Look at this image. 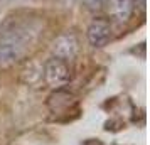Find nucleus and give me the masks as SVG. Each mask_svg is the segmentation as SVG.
<instances>
[{
  "label": "nucleus",
  "mask_w": 150,
  "mask_h": 145,
  "mask_svg": "<svg viewBox=\"0 0 150 145\" xmlns=\"http://www.w3.org/2000/svg\"><path fill=\"white\" fill-rule=\"evenodd\" d=\"M25 34L21 25L8 22L0 29V68H8L19 61L25 51Z\"/></svg>",
  "instance_id": "nucleus-1"
},
{
  "label": "nucleus",
  "mask_w": 150,
  "mask_h": 145,
  "mask_svg": "<svg viewBox=\"0 0 150 145\" xmlns=\"http://www.w3.org/2000/svg\"><path fill=\"white\" fill-rule=\"evenodd\" d=\"M106 2L108 0H83V5L88 10H91V12H98V10H101L106 5Z\"/></svg>",
  "instance_id": "nucleus-6"
},
{
  "label": "nucleus",
  "mask_w": 150,
  "mask_h": 145,
  "mask_svg": "<svg viewBox=\"0 0 150 145\" xmlns=\"http://www.w3.org/2000/svg\"><path fill=\"white\" fill-rule=\"evenodd\" d=\"M78 49H79V44H78V39H76L74 34H61L52 44V57H57V59H62V61H68V59H74L76 54H78Z\"/></svg>",
  "instance_id": "nucleus-4"
},
{
  "label": "nucleus",
  "mask_w": 150,
  "mask_h": 145,
  "mask_svg": "<svg viewBox=\"0 0 150 145\" xmlns=\"http://www.w3.org/2000/svg\"><path fill=\"white\" fill-rule=\"evenodd\" d=\"M44 79H46V84L52 90H59L66 86L71 79V69L68 62L57 57L47 59V62L44 64Z\"/></svg>",
  "instance_id": "nucleus-2"
},
{
  "label": "nucleus",
  "mask_w": 150,
  "mask_h": 145,
  "mask_svg": "<svg viewBox=\"0 0 150 145\" xmlns=\"http://www.w3.org/2000/svg\"><path fill=\"white\" fill-rule=\"evenodd\" d=\"M106 4L110 7V15L118 24L127 22L133 12V0H108Z\"/></svg>",
  "instance_id": "nucleus-5"
},
{
  "label": "nucleus",
  "mask_w": 150,
  "mask_h": 145,
  "mask_svg": "<svg viewBox=\"0 0 150 145\" xmlns=\"http://www.w3.org/2000/svg\"><path fill=\"white\" fill-rule=\"evenodd\" d=\"M111 39V25L106 19H95L88 27V41L91 47H105Z\"/></svg>",
  "instance_id": "nucleus-3"
}]
</instances>
